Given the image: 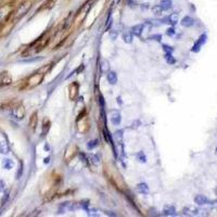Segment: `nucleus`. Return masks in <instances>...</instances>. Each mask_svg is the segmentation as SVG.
Here are the masks:
<instances>
[{
  "label": "nucleus",
  "instance_id": "nucleus-1",
  "mask_svg": "<svg viewBox=\"0 0 217 217\" xmlns=\"http://www.w3.org/2000/svg\"><path fill=\"white\" fill-rule=\"evenodd\" d=\"M104 174L115 188H117L121 191H124L126 189V184L123 179L122 175L119 174V172L114 165H110L108 163H105L104 164Z\"/></svg>",
  "mask_w": 217,
  "mask_h": 217
},
{
  "label": "nucleus",
  "instance_id": "nucleus-2",
  "mask_svg": "<svg viewBox=\"0 0 217 217\" xmlns=\"http://www.w3.org/2000/svg\"><path fill=\"white\" fill-rule=\"evenodd\" d=\"M50 37L48 35H42L41 37H39L33 45H31L29 48H27V50L23 53V55H31L33 53H37L45 48L47 44L49 42Z\"/></svg>",
  "mask_w": 217,
  "mask_h": 217
},
{
  "label": "nucleus",
  "instance_id": "nucleus-3",
  "mask_svg": "<svg viewBox=\"0 0 217 217\" xmlns=\"http://www.w3.org/2000/svg\"><path fill=\"white\" fill-rule=\"evenodd\" d=\"M44 77H45V73H41L40 71L38 73L33 74L32 76H29L26 81V86L28 88H33V87H36L38 85H40L42 81H44Z\"/></svg>",
  "mask_w": 217,
  "mask_h": 217
},
{
  "label": "nucleus",
  "instance_id": "nucleus-4",
  "mask_svg": "<svg viewBox=\"0 0 217 217\" xmlns=\"http://www.w3.org/2000/svg\"><path fill=\"white\" fill-rule=\"evenodd\" d=\"M31 7H32V0H27L25 2H23L22 5H20L18 10L15 11L14 18L18 20V18H21L22 16H24L28 12V10L31 9Z\"/></svg>",
  "mask_w": 217,
  "mask_h": 217
},
{
  "label": "nucleus",
  "instance_id": "nucleus-5",
  "mask_svg": "<svg viewBox=\"0 0 217 217\" xmlns=\"http://www.w3.org/2000/svg\"><path fill=\"white\" fill-rule=\"evenodd\" d=\"M25 115V108L21 103H18L16 105H13L11 108V116L15 119H22Z\"/></svg>",
  "mask_w": 217,
  "mask_h": 217
},
{
  "label": "nucleus",
  "instance_id": "nucleus-6",
  "mask_svg": "<svg viewBox=\"0 0 217 217\" xmlns=\"http://www.w3.org/2000/svg\"><path fill=\"white\" fill-rule=\"evenodd\" d=\"M78 153V148L75 145H71L68 147V149L65 151V155H64V162L70 163L73 158H75Z\"/></svg>",
  "mask_w": 217,
  "mask_h": 217
},
{
  "label": "nucleus",
  "instance_id": "nucleus-7",
  "mask_svg": "<svg viewBox=\"0 0 217 217\" xmlns=\"http://www.w3.org/2000/svg\"><path fill=\"white\" fill-rule=\"evenodd\" d=\"M76 125H77L78 130L81 131V132H84V134L89 130V127H90V125H89V119H88V117H87L86 115L81 118H78V119H76Z\"/></svg>",
  "mask_w": 217,
  "mask_h": 217
},
{
  "label": "nucleus",
  "instance_id": "nucleus-8",
  "mask_svg": "<svg viewBox=\"0 0 217 217\" xmlns=\"http://www.w3.org/2000/svg\"><path fill=\"white\" fill-rule=\"evenodd\" d=\"M90 8H91V3H89V2H87L86 5H83L81 8V10H79L76 13V15H75V21H76V22H81L84 18H86L87 12L90 10Z\"/></svg>",
  "mask_w": 217,
  "mask_h": 217
},
{
  "label": "nucleus",
  "instance_id": "nucleus-9",
  "mask_svg": "<svg viewBox=\"0 0 217 217\" xmlns=\"http://www.w3.org/2000/svg\"><path fill=\"white\" fill-rule=\"evenodd\" d=\"M68 90V98H70V100L74 101V100L77 98L78 91H79V85H78V83L74 81L72 84H70Z\"/></svg>",
  "mask_w": 217,
  "mask_h": 217
},
{
  "label": "nucleus",
  "instance_id": "nucleus-10",
  "mask_svg": "<svg viewBox=\"0 0 217 217\" xmlns=\"http://www.w3.org/2000/svg\"><path fill=\"white\" fill-rule=\"evenodd\" d=\"M205 41H206V35L205 34H203V35H201V36L199 37V39L197 40V42L194 44V46L192 47V52H199L200 49H201V47L205 44Z\"/></svg>",
  "mask_w": 217,
  "mask_h": 217
},
{
  "label": "nucleus",
  "instance_id": "nucleus-11",
  "mask_svg": "<svg viewBox=\"0 0 217 217\" xmlns=\"http://www.w3.org/2000/svg\"><path fill=\"white\" fill-rule=\"evenodd\" d=\"M12 83V78L8 73H2L0 75V87L8 86Z\"/></svg>",
  "mask_w": 217,
  "mask_h": 217
},
{
  "label": "nucleus",
  "instance_id": "nucleus-12",
  "mask_svg": "<svg viewBox=\"0 0 217 217\" xmlns=\"http://www.w3.org/2000/svg\"><path fill=\"white\" fill-rule=\"evenodd\" d=\"M75 22V15L73 14V12L68 14V16L65 20V23H64V26H63V31H68L70 27L72 26V24Z\"/></svg>",
  "mask_w": 217,
  "mask_h": 217
},
{
  "label": "nucleus",
  "instance_id": "nucleus-13",
  "mask_svg": "<svg viewBox=\"0 0 217 217\" xmlns=\"http://www.w3.org/2000/svg\"><path fill=\"white\" fill-rule=\"evenodd\" d=\"M37 124H38V117H37V113L35 112V113L31 116V119H29V126H31V129H32L33 131L36 130Z\"/></svg>",
  "mask_w": 217,
  "mask_h": 217
},
{
  "label": "nucleus",
  "instance_id": "nucleus-14",
  "mask_svg": "<svg viewBox=\"0 0 217 217\" xmlns=\"http://www.w3.org/2000/svg\"><path fill=\"white\" fill-rule=\"evenodd\" d=\"M106 79L111 85H115L117 83V75L115 72H108L106 75Z\"/></svg>",
  "mask_w": 217,
  "mask_h": 217
},
{
  "label": "nucleus",
  "instance_id": "nucleus-15",
  "mask_svg": "<svg viewBox=\"0 0 217 217\" xmlns=\"http://www.w3.org/2000/svg\"><path fill=\"white\" fill-rule=\"evenodd\" d=\"M180 23L184 27H190L194 24V20L191 18V16H185V18L181 20Z\"/></svg>",
  "mask_w": 217,
  "mask_h": 217
},
{
  "label": "nucleus",
  "instance_id": "nucleus-16",
  "mask_svg": "<svg viewBox=\"0 0 217 217\" xmlns=\"http://www.w3.org/2000/svg\"><path fill=\"white\" fill-rule=\"evenodd\" d=\"M54 3H55V0H47V1H45V2L42 3V5H41L40 8L37 10V12H38V11H42V10L51 9L54 5Z\"/></svg>",
  "mask_w": 217,
  "mask_h": 217
},
{
  "label": "nucleus",
  "instance_id": "nucleus-17",
  "mask_svg": "<svg viewBox=\"0 0 217 217\" xmlns=\"http://www.w3.org/2000/svg\"><path fill=\"white\" fill-rule=\"evenodd\" d=\"M142 31H143V25H142V24H139V25H136V26H134L131 28V34L137 37H139V36H141Z\"/></svg>",
  "mask_w": 217,
  "mask_h": 217
},
{
  "label": "nucleus",
  "instance_id": "nucleus-18",
  "mask_svg": "<svg viewBox=\"0 0 217 217\" xmlns=\"http://www.w3.org/2000/svg\"><path fill=\"white\" fill-rule=\"evenodd\" d=\"M50 125H51L50 119L46 117L45 119H44V122H42V127H41V129H42V136H46V134L49 131Z\"/></svg>",
  "mask_w": 217,
  "mask_h": 217
},
{
  "label": "nucleus",
  "instance_id": "nucleus-19",
  "mask_svg": "<svg viewBox=\"0 0 217 217\" xmlns=\"http://www.w3.org/2000/svg\"><path fill=\"white\" fill-rule=\"evenodd\" d=\"M87 162L89 163V164H92V165H99L100 164V158L98 155H96V154H90L89 156H88V160H87Z\"/></svg>",
  "mask_w": 217,
  "mask_h": 217
},
{
  "label": "nucleus",
  "instance_id": "nucleus-20",
  "mask_svg": "<svg viewBox=\"0 0 217 217\" xmlns=\"http://www.w3.org/2000/svg\"><path fill=\"white\" fill-rule=\"evenodd\" d=\"M137 191H138L139 193H141V194H147V193L149 192L148 185H147V184H145V182L139 184V185L137 186Z\"/></svg>",
  "mask_w": 217,
  "mask_h": 217
},
{
  "label": "nucleus",
  "instance_id": "nucleus-21",
  "mask_svg": "<svg viewBox=\"0 0 217 217\" xmlns=\"http://www.w3.org/2000/svg\"><path fill=\"white\" fill-rule=\"evenodd\" d=\"M121 121H122L121 114L118 113V112H113L112 116H111V122H112V124H114V125H119V124H121Z\"/></svg>",
  "mask_w": 217,
  "mask_h": 217
},
{
  "label": "nucleus",
  "instance_id": "nucleus-22",
  "mask_svg": "<svg viewBox=\"0 0 217 217\" xmlns=\"http://www.w3.org/2000/svg\"><path fill=\"white\" fill-rule=\"evenodd\" d=\"M194 202L197 204H199V205H204V204H206L208 202V200L206 197H204V195H197L194 198Z\"/></svg>",
  "mask_w": 217,
  "mask_h": 217
},
{
  "label": "nucleus",
  "instance_id": "nucleus-23",
  "mask_svg": "<svg viewBox=\"0 0 217 217\" xmlns=\"http://www.w3.org/2000/svg\"><path fill=\"white\" fill-rule=\"evenodd\" d=\"M9 145L7 143V141H1L0 142V153L2 154H8L9 153Z\"/></svg>",
  "mask_w": 217,
  "mask_h": 217
},
{
  "label": "nucleus",
  "instance_id": "nucleus-24",
  "mask_svg": "<svg viewBox=\"0 0 217 217\" xmlns=\"http://www.w3.org/2000/svg\"><path fill=\"white\" fill-rule=\"evenodd\" d=\"M14 166L13 161H11L9 158H5L2 160V167L5 168V169H11V168Z\"/></svg>",
  "mask_w": 217,
  "mask_h": 217
},
{
  "label": "nucleus",
  "instance_id": "nucleus-25",
  "mask_svg": "<svg viewBox=\"0 0 217 217\" xmlns=\"http://www.w3.org/2000/svg\"><path fill=\"white\" fill-rule=\"evenodd\" d=\"M160 5H161L162 10H165V11H166V10L172 8V0H162Z\"/></svg>",
  "mask_w": 217,
  "mask_h": 217
},
{
  "label": "nucleus",
  "instance_id": "nucleus-26",
  "mask_svg": "<svg viewBox=\"0 0 217 217\" xmlns=\"http://www.w3.org/2000/svg\"><path fill=\"white\" fill-rule=\"evenodd\" d=\"M123 39H124V41L125 42H127V44H130L131 41H132V35H131V32L129 33H124L123 34Z\"/></svg>",
  "mask_w": 217,
  "mask_h": 217
},
{
  "label": "nucleus",
  "instance_id": "nucleus-27",
  "mask_svg": "<svg viewBox=\"0 0 217 217\" xmlns=\"http://www.w3.org/2000/svg\"><path fill=\"white\" fill-rule=\"evenodd\" d=\"M136 158H137V160H138L140 163H145V162H147V156L145 155V153H143V152H138V153L136 154Z\"/></svg>",
  "mask_w": 217,
  "mask_h": 217
},
{
  "label": "nucleus",
  "instance_id": "nucleus-28",
  "mask_svg": "<svg viewBox=\"0 0 217 217\" xmlns=\"http://www.w3.org/2000/svg\"><path fill=\"white\" fill-rule=\"evenodd\" d=\"M175 213H176V211H175L174 206H166L165 209H164V214L165 215H174Z\"/></svg>",
  "mask_w": 217,
  "mask_h": 217
},
{
  "label": "nucleus",
  "instance_id": "nucleus-29",
  "mask_svg": "<svg viewBox=\"0 0 217 217\" xmlns=\"http://www.w3.org/2000/svg\"><path fill=\"white\" fill-rule=\"evenodd\" d=\"M98 145H99V141L97 140V139H95V140L89 141L88 145H87V147H88V149H93V148L98 147Z\"/></svg>",
  "mask_w": 217,
  "mask_h": 217
},
{
  "label": "nucleus",
  "instance_id": "nucleus-30",
  "mask_svg": "<svg viewBox=\"0 0 217 217\" xmlns=\"http://www.w3.org/2000/svg\"><path fill=\"white\" fill-rule=\"evenodd\" d=\"M168 20H169V23H172V24H176V23L178 22V14H177V13L172 14L171 16H168Z\"/></svg>",
  "mask_w": 217,
  "mask_h": 217
},
{
  "label": "nucleus",
  "instance_id": "nucleus-31",
  "mask_svg": "<svg viewBox=\"0 0 217 217\" xmlns=\"http://www.w3.org/2000/svg\"><path fill=\"white\" fill-rule=\"evenodd\" d=\"M7 15H8V11L5 10V8H3V9H0V23L5 20V18L7 16Z\"/></svg>",
  "mask_w": 217,
  "mask_h": 217
},
{
  "label": "nucleus",
  "instance_id": "nucleus-32",
  "mask_svg": "<svg viewBox=\"0 0 217 217\" xmlns=\"http://www.w3.org/2000/svg\"><path fill=\"white\" fill-rule=\"evenodd\" d=\"M152 11H153L154 14H156V15H158V14L162 13L163 10H162V8H161V5H154L153 8H152Z\"/></svg>",
  "mask_w": 217,
  "mask_h": 217
},
{
  "label": "nucleus",
  "instance_id": "nucleus-33",
  "mask_svg": "<svg viewBox=\"0 0 217 217\" xmlns=\"http://www.w3.org/2000/svg\"><path fill=\"white\" fill-rule=\"evenodd\" d=\"M166 61H167V63H169V64H174L175 62H176V60L174 59L173 58L172 55H171V53H166Z\"/></svg>",
  "mask_w": 217,
  "mask_h": 217
},
{
  "label": "nucleus",
  "instance_id": "nucleus-34",
  "mask_svg": "<svg viewBox=\"0 0 217 217\" xmlns=\"http://www.w3.org/2000/svg\"><path fill=\"white\" fill-rule=\"evenodd\" d=\"M7 189V185L3 180H0V192H5Z\"/></svg>",
  "mask_w": 217,
  "mask_h": 217
},
{
  "label": "nucleus",
  "instance_id": "nucleus-35",
  "mask_svg": "<svg viewBox=\"0 0 217 217\" xmlns=\"http://www.w3.org/2000/svg\"><path fill=\"white\" fill-rule=\"evenodd\" d=\"M166 34H167L168 36H173L174 34H175V29L173 28V27H171V28H168L167 32H166Z\"/></svg>",
  "mask_w": 217,
  "mask_h": 217
},
{
  "label": "nucleus",
  "instance_id": "nucleus-36",
  "mask_svg": "<svg viewBox=\"0 0 217 217\" xmlns=\"http://www.w3.org/2000/svg\"><path fill=\"white\" fill-rule=\"evenodd\" d=\"M102 62H103V64H104V68H102V72H106V71H108V62H106V61H102Z\"/></svg>",
  "mask_w": 217,
  "mask_h": 217
},
{
  "label": "nucleus",
  "instance_id": "nucleus-37",
  "mask_svg": "<svg viewBox=\"0 0 217 217\" xmlns=\"http://www.w3.org/2000/svg\"><path fill=\"white\" fill-rule=\"evenodd\" d=\"M164 50H165L167 53H171V52L173 51L172 48H171V47H168V46H164Z\"/></svg>",
  "mask_w": 217,
  "mask_h": 217
},
{
  "label": "nucleus",
  "instance_id": "nucleus-38",
  "mask_svg": "<svg viewBox=\"0 0 217 217\" xmlns=\"http://www.w3.org/2000/svg\"><path fill=\"white\" fill-rule=\"evenodd\" d=\"M151 38H152V39H153V38H155L156 40H161V38H162V37H161V35H154V36H152Z\"/></svg>",
  "mask_w": 217,
  "mask_h": 217
},
{
  "label": "nucleus",
  "instance_id": "nucleus-39",
  "mask_svg": "<svg viewBox=\"0 0 217 217\" xmlns=\"http://www.w3.org/2000/svg\"><path fill=\"white\" fill-rule=\"evenodd\" d=\"M118 1H121V0H118Z\"/></svg>",
  "mask_w": 217,
  "mask_h": 217
}]
</instances>
